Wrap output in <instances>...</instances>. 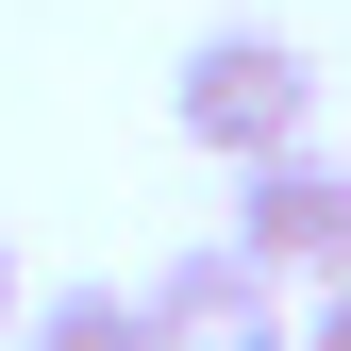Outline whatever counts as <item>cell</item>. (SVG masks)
Masks as SVG:
<instances>
[{"instance_id": "obj_1", "label": "cell", "mask_w": 351, "mask_h": 351, "mask_svg": "<svg viewBox=\"0 0 351 351\" xmlns=\"http://www.w3.org/2000/svg\"><path fill=\"white\" fill-rule=\"evenodd\" d=\"M167 134L217 151L234 184H251V167H285V151H318V51H301V34H268V17L201 34V51L167 67Z\"/></svg>"}, {"instance_id": "obj_2", "label": "cell", "mask_w": 351, "mask_h": 351, "mask_svg": "<svg viewBox=\"0 0 351 351\" xmlns=\"http://www.w3.org/2000/svg\"><path fill=\"white\" fill-rule=\"evenodd\" d=\"M234 251H251L268 285H351V167H335V151L251 167V184H234Z\"/></svg>"}, {"instance_id": "obj_3", "label": "cell", "mask_w": 351, "mask_h": 351, "mask_svg": "<svg viewBox=\"0 0 351 351\" xmlns=\"http://www.w3.org/2000/svg\"><path fill=\"white\" fill-rule=\"evenodd\" d=\"M134 301H151V351H268V335H285V318H268V268H251L234 234L167 251V268H151Z\"/></svg>"}, {"instance_id": "obj_4", "label": "cell", "mask_w": 351, "mask_h": 351, "mask_svg": "<svg viewBox=\"0 0 351 351\" xmlns=\"http://www.w3.org/2000/svg\"><path fill=\"white\" fill-rule=\"evenodd\" d=\"M34 351H151V301L134 285H51L34 301Z\"/></svg>"}, {"instance_id": "obj_5", "label": "cell", "mask_w": 351, "mask_h": 351, "mask_svg": "<svg viewBox=\"0 0 351 351\" xmlns=\"http://www.w3.org/2000/svg\"><path fill=\"white\" fill-rule=\"evenodd\" d=\"M301 351H351V285H318V335H301Z\"/></svg>"}, {"instance_id": "obj_6", "label": "cell", "mask_w": 351, "mask_h": 351, "mask_svg": "<svg viewBox=\"0 0 351 351\" xmlns=\"http://www.w3.org/2000/svg\"><path fill=\"white\" fill-rule=\"evenodd\" d=\"M0 335H17V251H0Z\"/></svg>"}]
</instances>
